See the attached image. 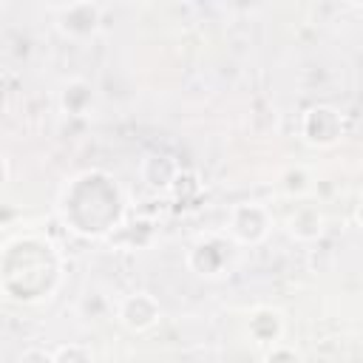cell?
<instances>
[{
	"label": "cell",
	"mask_w": 363,
	"mask_h": 363,
	"mask_svg": "<svg viewBox=\"0 0 363 363\" xmlns=\"http://www.w3.org/2000/svg\"><path fill=\"white\" fill-rule=\"evenodd\" d=\"M54 23L57 28L71 37V40H88L99 31L102 23V6L82 0V3H65L60 9H54Z\"/></svg>",
	"instance_id": "cell-1"
},
{
	"label": "cell",
	"mask_w": 363,
	"mask_h": 363,
	"mask_svg": "<svg viewBox=\"0 0 363 363\" xmlns=\"http://www.w3.org/2000/svg\"><path fill=\"white\" fill-rule=\"evenodd\" d=\"M230 233L241 244H255L269 233V213L264 204L244 201L230 213Z\"/></svg>",
	"instance_id": "cell-2"
},
{
	"label": "cell",
	"mask_w": 363,
	"mask_h": 363,
	"mask_svg": "<svg viewBox=\"0 0 363 363\" xmlns=\"http://www.w3.org/2000/svg\"><path fill=\"white\" fill-rule=\"evenodd\" d=\"M227 261H230V244L224 238H218V235L201 238L190 250V255H187L190 269H196L199 275H207V278L221 275V269L227 267Z\"/></svg>",
	"instance_id": "cell-3"
},
{
	"label": "cell",
	"mask_w": 363,
	"mask_h": 363,
	"mask_svg": "<svg viewBox=\"0 0 363 363\" xmlns=\"http://www.w3.org/2000/svg\"><path fill=\"white\" fill-rule=\"evenodd\" d=\"M340 130H343V119L335 108L315 105L303 113V136L312 145H332L340 139Z\"/></svg>",
	"instance_id": "cell-4"
},
{
	"label": "cell",
	"mask_w": 363,
	"mask_h": 363,
	"mask_svg": "<svg viewBox=\"0 0 363 363\" xmlns=\"http://www.w3.org/2000/svg\"><path fill=\"white\" fill-rule=\"evenodd\" d=\"M162 315L159 301L150 292H133L119 303V320L130 329V332H145L150 329Z\"/></svg>",
	"instance_id": "cell-5"
},
{
	"label": "cell",
	"mask_w": 363,
	"mask_h": 363,
	"mask_svg": "<svg viewBox=\"0 0 363 363\" xmlns=\"http://www.w3.org/2000/svg\"><path fill=\"white\" fill-rule=\"evenodd\" d=\"M94 105V88L85 79H68L60 88V111L65 116H85Z\"/></svg>",
	"instance_id": "cell-6"
},
{
	"label": "cell",
	"mask_w": 363,
	"mask_h": 363,
	"mask_svg": "<svg viewBox=\"0 0 363 363\" xmlns=\"http://www.w3.org/2000/svg\"><path fill=\"white\" fill-rule=\"evenodd\" d=\"M142 179H145L150 187L164 190V187H170L173 182H179V164H176L170 156H164V153H153V156H147V159L142 162Z\"/></svg>",
	"instance_id": "cell-7"
},
{
	"label": "cell",
	"mask_w": 363,
	"mask_h": 363,
	"mask_svg": "<svg viewBox=\"0 0 363 363\" xmlns=\"http://www.w3.org/2000/svg\"><path fill=\"white\" fill-rule=\"evenodd\" d=\"M284 332V320L275 309H255L252 318H250V335L258 340V343H278Z\"/></svg>",
	"instance_id": "cell-8"
},
{
	"label": "cell",
	"mask_w": 363,
	"mask_h": 363,
	"mask_svg": "<svg viewBox=\"0 0 363 363\" xmlns=\"http://www.w3.org/2000/svg\"><path fill=\"white\" fill-rule=\"evenodd\" d=\"M323 213L318 207H301L292 218H289V233L301 241H312L323 233Z\"/></svg>",
	"instance_id": "cell-9"
},
{
	"label": "cell",
	"mask_w": 363,
	"mask_h": 363,
	"mask_svg": "<svg viewBox=\"0 0 363 363\" xmlns=\"http://www.w3.org/2000/svg\"><path fill=\"white\" fill-rule=\"evenodd\" d=\"M54 363H91V352L79 343H71V346H62L54 354Z\"/></svg>",
	"instance_id": "cell-10"
},
{
	"label": "cell",
	"mask_w": 363,
	"mask_h": 363,
	"mask_svg": "<svg viewBox=\"0 0 363 363\" xmlns=\"http://www.w3.org/2000/svg\"><path fill=\"white\" fill-rule=\"evenodd\" d=\"M264 363H301V357L292 352V349H286V346H272V352L264 357Z\"/></svg>",
	"instance_id": "cell-11"
},
{
	"label": "cell",
	"mask_w": 363,
	"mask_h": 363,
	"mask_svg": "<svg viewBox=\"0 0 363 363\" xmlns=\"http://www.w3.org/2000/svg\"><path fill=\"white\" fill-rule=\"evenodd\" d=\"M20 363H54V354H48L45 349H26L20 354Z\"/></svg>",
	"instance_id": "cell-12"
},
{
	"label": "cell",
	"mask_w": 363,
	"mask_h": 363,
	"mask_svg": "<svg viewBox=\"0 0 363 363\" xmlns=\"http://www.w3.org/2000/svg\"><path fill=\"white\" fill-rule=\"evenodd\" d=\"M357 218H360V224H363V204H360V213H357Z\"/></svg>",
	"instance_id": "cell-13"
}]
</instances>
